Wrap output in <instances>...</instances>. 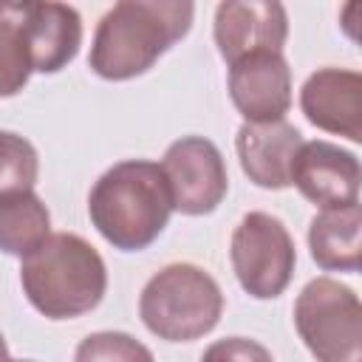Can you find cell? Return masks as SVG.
<instances>
[{"mask_svg":"<svg viewBox=\"0 0 362 362\" xmlns=\"http://www.w3.org/2000/svg\"><path fill=\"white\" fill-rule=\"evenodd\" d=\"M212 37L229 65L260 51L283 54L288 40L286 6L277 0H226L215 8Z\"/></svg>","mask_w":362,"mask_h":362,"instance_id":"obj_8","label":"cell"},{"mask_svg":"<svg viewBox=\"0 0 362 362\" xmlns=\"http://www.w3.org/2000/svg\"><path fill=\"white\" fill-rule=\"evenodd\" d=\"M40 178V156L28 139L0 130V195L34 189Z\"/></svg>","mask_w":362,"mask_h":362,"instance_id":"obj_17","label":"cell"},{"mask_svg":"<svg viewBox=\"0 0 362 362\" xmlns=\"http://www.w3.org/2000/svg\"><path fill=\"white\" fill-rule=\"evenodd\" d=\"M74 362H156V356L124 331H96L76 345Z\"/></svg>","mask_w":362,"mask_h":362,"instance_id":"obj_18","label":"cell"},{"mask_svg":"<svg viewBox=\"0 0 362 362\" xmlns=\"http://www.w3.org/2000/svg\"><path fill=\"white\" fill-rule=\"evenodd\" d=\"M173 212L209 215L226 198L229 175L221 150L204 136H181L161 158Z\"/></svg>","mask_w":362,"mask_h":362,"instance_id":"obj_7","label":"cell"},{"mask_svg":"<svg viewBox=\"0 0 362 362\" xmlns=\"http://www.w3.org/2000/svg\"><path fill=\"white\" fill-rule=\"evenodd\" d=\"M8 362H34V359H8Z\"/></svg>","mask_w":362,"mask_h":362,"instance_id":"obj_21","label":"cell"},{"mask_svg":"<svg viewBox=\"0 0 362 362\" xmlns=\"http://www.w3.org/2000/svg\"><path fill=\"white\" fill-rule=\"evenodd\" d=\"M223 314V291L195 263H170L141 288L139 317L150 334L167 342H192L209 334Z\"/></svg>","mask_w":362,"mask_h":362,"instance_id":"obj_4","label":"cell"},{"mask_svg":"<svg viewBox=\"0 0 362 362\" xmlns=\"http://www.w3.org/2000/svg\"><path fill=\"white\" fill-rule=\"evenodd\" d=\"M303 116L334 136L362 141V76L348 68H320L300 88Z\"/></svg>","mask_w":362,"mask_h":362,"instance_id":"obj_11","label":"cell"},{"mask_svg":"<svg viewBox=\"0 0 362 362\" xmlns=\"http://www.w3.org/2000/svg\"><path fill=\"white\" fill-rule=\"evenodd\" d=\"M20 286L25 300L42 317L74 320L102 303L107 291V269L102 255L85 238L57 232L20 257Z\"/></svg>","mask_w":362,"mask_h":362,"instance_id":"obj_3","label":"cell"},{"mask_svg":"<svg viewBox=\"0 0 362 362\" xmlns=\"http://www.w3.org/2000/svg\"><path fill=\"white\" fill-rule=\"evenodd\" d=\"M303 144V133L286 119L269 124L243 122L235 136V150L246 178L263 189L291 187V164Z\"/></svg>","mask_w":362,"mask_h":362,"instance_id":"obj_13","label":"cell"},{"mask_svg":"<svg viewBox=\"0 0 362 362\" xmlns=\"http://www.w3.org/2000/svg\"><path fill=\"white\" fill-rule=\"evenodd\" d=\"M229 96L249 124L280 122L291 107V68L286 57L260 51L232 62Z\"/></svg>","mask_w":362,"mask_h":362,"instance_id":"obj_10","label":"cell"},{"mask_svg":"<svg viewBox=\"0 0 362 362\" xmlns=\"http://www.w3.org/2000/svg\"><path fill=\"white\" fill-rule=\"evenodd\" d=\"M359 158L325 139L303 141L291 164V184L320 209L359 204Z\"/></svg>","mask_w":362,"mask_h":362,"instance_id":"obj_9","label":"cell"},{"mask_svg":"<svg viewBox=\"0 0 362 362\" xmlns=\"http://www.w3.org/2000/svg\"><path fill=\"white\" fill-rule=\"evenodd\" d=\"M31 74V57L23 34V3L0 0V99L20 93Z\"/></svg>","mask_w":362,"mask_h":362,"instance_id":"obj_16","label":"cell"},{"mask_svg":"<svg viewBox=\"0 0 362 362\" xmlns=\"http://www.w3.org/2000/svg\"><path fill=\"white\" fill-rule=\"evenodd\" d=\"M192 20L195 3L189 0L113 3L93 31L88 65L107 82L136 79L189 34Z\"/></svg>","mask_w":362,"mask_h":362,"instance_id":"obj_1","label":"cell"},{"mask_svg":"<svg viewBox=\"0 0 362 362\" xmlns=\"http://www.w3.org/2000/svg\"><path fill=\"white\" fill-rule=\"evenodd\" d=\"M23 34L31 57V71L57 74L82 45V17L68 3L23 0Z\"/></svg>","mask_w":362,"mask_h":362,"instance_id":"obj_12","label":"cell"},{"mask_svg":"<svg viewBox=\"0 0 362 362\" xmlns=\"http://www.w3.org/2000/svg\"><path fill=\"white\" fill-rule=\"evenodd\" d=\"M11 356H8V345H6V339H3V334H0V362H8Z\"/></svg>","mask_w":362,"mask_h":362,"instance_id":"obj_20","label":"cell"},{"mask_svg":"<svg viewBox=\"0 0 362 362\" xmlns=\"http://www.w3.org/2000/svg\"><path fill=\"white\" fill-rule=\"evenodd\" d=\"M229 260L240 288L249 297L274 300L294 277L297 252L280 218L269 212H249L232 232Z\"/></svg>","mask_w":362,"mask_h":362,"instance_id":"obj_6","label":"cell"},{"mask_svg":"<svg viewBox=\"0 0 362 362\" xmlns=\"http://www.w3.org/2000/svg\"><path fill=\"white\" fill-rule=\"evenodd\" d=\"M362 209L359 204L320 209L308 226V249L322 272H359L362 263Z\"/></svg>","mask_w":362,"mask_h":362,"instance_id":"obj_14","label":"cell"},{"mask_svg":"<svg viewBox=\"0 0 362 362\" xmlns=\"http://www.w3.org/2000/svg\"><path fill=\"white\" fill-rule=\"evenodd\" d=\"M51 235V212L34 189L0 195V252L25 257Z\"/></svg>","mask_w":362,"mask_h":362,"instance_id":"obj_15","label":"cell"},{"mask_svg":"<svg viewBox=\"0 0 362 362\" xmlns=\"http://www.w3.org/2000/svg\"><path fill=\"white\" fill-rule=\"evenodd\" d=\"M201 362H274V356L257 339H249V337H226V339H215L204 351Z\"/></svg>","mask_w":362,"mask_h":362,"instance_id":"obj_19","label":"cell"},{"mask_svg":"<svg viewBox=\"0 0 362 362\" xmlns=\"http://www.w3.org/2000/svg\"><path fill=\"white\" fill-rule=\"evenodd\" d=\"M88 215L96 232L119 252H141L167 229L173 201L161 164L127 158L105 170L90 195Z\"/></svg>","mask_w":362,"mask_h":362,"instance_id":"obj_2","label":"cell"},{"mask_svg":"<svg viewBox=\"0 0 362 362\" xmlns=\"http://www.w3.org/2000/svg\"><path fill=\"white\" fill-rule=\"evenodd\" d=\"M294 328L317 362H362V305L351 286L308 280L294 303Z\"/></svg>","mask_w":362,"mask_h":362,"instance_id":"obj_5","label":"cell"}]
</instances>
